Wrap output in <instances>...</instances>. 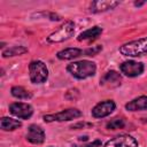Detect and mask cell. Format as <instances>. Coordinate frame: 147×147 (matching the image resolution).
Segmentation results:
<instances>
[{
    "instance_id": "obj_1",
    "label": "cell",
    "mask_w": 147,
    "mask_h": 147,
    "mask_svg": "<svg viewBox=\"0 0 147 147\" xmlns=\"http://www.w3.org/2000/svg\"><path fill=\"white\" fill-rule=\"evenodd\" d=\"M67 71L76 79H86L93 77L96 72V65L88 60H80L71 62L67 65Z\"/></svg>"
},
{
    "instance_id": "obj_2",
    "label": "cell",
    "mask_w": 147,
    "mask_h": 147,
    "mask_svg": "<svg viewBox=\"0 0 147 147\" xmlns=\"http://www.w3.org/2000/svg\"><path fill=\"white\" fill-rule=\"evenodd\" d=\"M118 51L124 56H130V57L144 56L147 54V37L125 42L118 48Z\"/></svg>"
},
{
    "instance_id": "obj_3",
    "label": "cell",
    "mask_w": 147,
    "mask_h": 147,
    "mask_svg": "<svg viewBox=\"0 0 147 147\" xmlns=\"http://www.w3.org/2000/svg\"><path fill=\"white\" fill-rule=\"evenodd\" d=\"M75 33V23L72 21H65L62 23L54 32H52L47 37V41L51 44H57V42H63L68 39H70Z\"/></svg>"
},
{
    "instance_id": "obj_4",
    "label": "cell",
    "mask_w": 147,
    "mask_h": 147,
    "mask_svg": "<svg viewBox=\"0 0 147 147\" xmlns=\"http://www.w3.org/2000/svg\"><path fill=\"white\" fill-rule=\"evenodd\" d=\"M29 76L32 84H42L48 78V69L40 60H33L29 64Z\"/></svg>"
},
{
    "instance_id": "obj_5",
    "label": "cell",
    "mask_w": 147,
    "mask_h": 147,
    "mask_svg": "<svg viewBox=\"0 0 147 147\" xmlns=\"http://www.w3.org/2000/svg\"><path fill=\"white\" fill-rule=\"evenodd\" d=\"M83 115V113L77 109V108H68L64 110H61L56 114H48L45 115L42 118L46 123H51V122H68V121H72L76 118H79Z\"/></svg>"
},
{
    "instance_id": "obj_6",
    "label": "cell",
    "mask_w": 147,
    "mask_h": 147,
    "mask_svg": "<svg viewBox=\"0 0 147 147\" xmlns=\"http://www.w3.org/2000/svg\"><path fill=\"white\" fill-rule=\"evenodd\" d=\"M145 70V65L142 62H138V61H133V60H129V61H124L119 64V71L121 74H123L126 77L133 78V77H138L140 76Z\"/></svg>"
},
{
    "instance_id": "obj_7",
    "label": "cell",
    "mask_w": 147,
    "mask_h": 147,
    "mask_svg": "<svg viewBox=\"0 0 147 147\" xmlns=\"http://www.w3.org/2000/svg\"><path fill=\"white\" fill-rule=\"evenodd\" d=\"M8 110L13 116L20 119H28L33 114L32 106L26 102H13L9 105Z\"/></svg>"
},
{
    "instance_id": "obj_8",
    "label": "cell",
    "mask_w": 147,
    "mask_h": 147,
    "mask_svg": "<svg viewBox=\"0 0 147 147\" xmlns=\"http://www.w3.org/2000/svg\"><path fill=\"white\" fill-rule=\"evenodd\" d=\"M116 109V103L113 100H105L98 102L91 110V115L94 118H103L109 116Z\"/></svg>"
},
{
    "instance_id": "obj_9",
    "label": "cell",
    "mask_w": 147,
    "mask_h": 147,
    "mask_svg": "<svg viewBox=\"0 0 147 147\" xmlns=\"http://www.w3.org/2000/svg\"><path fill=\"white\" fill-rule=\"evenodd\" d=\"M103 147H138V141L130 134H119L108 140Z\"/></svg>"
},
{
    "instance_id": "obj_10",
    "label": "cell",
    "mask_w": 147,
    "mask_h": 147,
    "mask_svg": "<svg viewBox=\"0 0 147 147\" xmlns=\"http://www.w3.org/2000/svg\"><path fill=\"white\" fill-rule=\"evenodd\" d=\"M26 140L33 145H40L45 141V131L41 126L37 124H31L28 127V132L25 136Z\"/></svg>"
},
{
    "instance_id": "obj_11",
    "label": "cell",
    "mask_w": 147,
    "mask_h": 147,
    "mask_svg": "<svg viewBox=\"0 0 147 147\" xmlns=\"http://www.w3.org/2000/svg\"><path fill=\"white\" fill-rule=\"evenodd\" d=\"M122 84V75L115 70L107 71L100 79V85L108 88L118 87Z\"/></svg>"
},
{
    "instance_id": "obj_12",
    "label": "cell",
    "mask_w": 147,
    "mask_h": 147,
    "mask_svg": "<svg viewBox=\"0 0 147 147\" xmlns=\"http://www.w3.org/2000/svg\"><path fill=\"white\" fill-rule=\"evenodd\" d=\"M119 1H114V0H96L93 1L90 6V11L93 14H99V13H105L108 10H111L119 6Z\"/></svg>"
},
{
    "instance_id": "obj_13",
    "label": "cell",
    "mask_w": 147,
    "mask_h": 147,
    "mask_svg": "<svg viewBox=\"0 0 147 147\" xmlns=\"http://www.w3.org/2000/svg\"><path fill=\"white\" fill-rule=\"evenodd\" d=\"M125 109L129 111H144L147 110V95H140L132 99L125 105Z\"/></svg>"
},
{
    "instance_id": "obj_14",
    "label": "cell",
    "mask_w": 147,
    "mask_h": 147,
    "mask_svg": "<svg viewBox=\"0 0 147 147\" xmlns=\"http://www.w3.org/2000/svg\"><path fill=\"white\" fill-rule=\"evenodd\" d=\"M82 54H83V49L77 48V47H68V48L59 51L56 53V57L59 60L67 61V60H74V59L80 56Z\"/></svg>"
},
{
    "instance_id": "obj_15",
    "label": "cell",
    "mask_w": 147,
    "mask_h": 147,
    "mask_svg": "<svg viewBox=\"0 0 147 147\" xmlns=\"http://www.w3.org/2000/svg\"><path fill=\"white\" fill-rule=\"evenodd\" d=\"M102 28L100 26H92L83 32L79 33V36L77 37V40L78 41H84V40H95L98 39L101 33H102Z\"/></svg>"
},
{
    "instance_id": "obj_16",
    "label": "cell",
    "mask_w": 147,
    "mask_h": 147,
    "mask_svg": "<svg viewBox=\"0 0 147 147\" xmlns=\"http://www.w3.org/2000/svg\"><path fill=\"white\" fill-rule=\"evenodd\" d=\"M22 126V122L11 117H1L0 119V127L2 131H14Z\"/></svg>"
},
{
    "instance_id": "obj_17",
    "label": "cell",
    "mask_w": 147,
    "mask_h": 147,
    "mask_svg": "<svg viewBox=\"0 0 147 147\" xmlns=\"http://www.w3.org/2000/svg\"><path fill=\"white\" fill-rule=\"evenodd\" d=\"M28 53V48L25 46L18 45V46H11L8 47L6 49H2V57H13V56H17V55H23Z\"/></svg>"
},
{
    "instance_id": "obj_18",
    "label": "cell",
    "mask_w": 147,
    "mask_h": 147,
    "mask_svg": "<svg viewBox=\"0 0 147 147\" xmlns=\"http://www.w3.org/2000/svg\"><path fill=\"white\" fill-rule=\"evenodd\" d=\"M10 93L14 98L18 100H29L32 98V93L24 88L23 86H13L10 88Z\"/></svg>"
},
{
    "instance_id": "obj_19",
    "label": "cell",
    "mask_w": 147,
    "mask_h": 147,
    "mask_svg": "<svg viewBox=\"0 0 147 147\" xmlns=\"http://www.w3.org/2000/svg\"><path fill=\"white\" fill-rule=\"evenodd\" d=\"M125 126V119L122 118V117H115L113 119H110L106 127L108 130H117V129H123Z\"/></svg>"
},
{
    "instance_id": "obj_20",
    "label": "cell",
    "mask_w": 147,
    "mask_h": 147,
    "mask_svg": "<svg viewBox=\"0 0 147 147\" xmlns=\"http://www.w3.org/2000/svg\"><path fill=\"white\" fill-rule=\"evenodd\" d=\"M101 51H102V46L101 45H98V46H92V47L86 48L85 51H83V54L85 56H94V55L99 54Z\"/></svg>"
},
{
    "instance_id": "obj_21",
    "label": "cell",
    "mask_w": 147,
    "mask_h": 147,
    "mask_svg": "<svg viewBox=\"0 0 147 147\" xmlns=\"http://www.w3.org/2000/svg\"><path fill=\"white\" fill-rule=\"evenodd\" d=\"M91 126H93L92 123H88V122H78V123H76V124H72V125L70 126V129H72V130H80V129L91 127Z\"/></svg>"
},
{
    "instance_id": "obj_22",
    "label": "cell",
    "mask_w": 147,
    "mask_h": 147,
    "mask_svg": "<svg viewBox=\"0 0 147 147\" xmlns=\"http://www.w3.org/2000/svg\"><path fill=\"white\" fill-rule=\"evenodd\" d=\"M101 145H102L101 140H99V139H95V140H93L92 142H88V144H84V145H80V146H78V145H74L72 147H101Z\"/></svg>"
},
{
    "instance_id": "obj_23",
    "label": "cell",
    "mask_w": 147,
    "mask_h": 147,
    "mask_svg": "<svg viewBox=\"0 0 147 147\" xmlns=\"http://www.w3.org/2000/svg\"><path fill=\"white\" fill-rule=\"evenodd\" d=\"M41 14L47 16V18H49L51 21H61L62 20V16H60L56 13H41Z\"/></svg>"
},
{
    "instance_id": "obj_24",
    "label": "cell",
    "mask_w": 147,
    "mask_h": 147,
    "mask_svg": "<svg viewBox=\"0 0 147 147\" xmlns=\"http://www.w3.org/2000/svg\"><path fill=\"white\" fill-rule=\"evenodd\" d=\"M145 3H146V1H134L133 5H134L136 7H140V6H144Z\"/></svg>"
},
{
    "instance_id": "obj_25",
    "label": "cell",
    "mask_w": 147,
    "mask_h": 147,
    "mask_svg": "<svg viewBox=\"0 0 147 147\" xmlns=\"http://www.w3.org/2000/svg\"><path fill=\"white\" fill-rule=\"evenodd\" d=\"M87 139H88V137H87V136H84V137L82 136V137H79V138H78V140H79V141H87Z\"/></svg>"
},
{
    "instance_id": "obj_26",
    "label": "cell",
    "mask_w": 147,
    "mask_h": 147,
    "mask_svg": "<svg viewBox=\"0 0 147 147\" xmlns=\"http://www.w3.org/2000/svg\"><path fill=\"white\" fill-rule=\"evenodd\" d=\"M49 147H52V146H49Z\"/></svg>"
}]
</instances>
